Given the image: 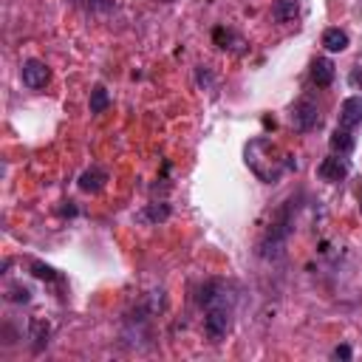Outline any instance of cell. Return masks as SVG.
<instances>
[{
  "instance_id": "1",
  "label": "cell",
  "mask_w": 362,
  "mask_h": 362,
  "mask_svg": "<svg viewBox=\"0 0 362 362\" xmlns=\"http://www.w3.org/2000/svg\"><path fill=\"white\" fill-rule=\"evenodd\" d=\"M201 306L207 308V315H204V331L212 343H221L224 337L229 334L232 328V297L229 292L224 289V283H207L201 289V295H199Z\"/></svg>"
},
{
  "instance_id": "2",
  "label": "cell",
  "mask_w": 362,
  "mask_h": 362,
  "mask_svg": "<svg viewBox=\"0 0 362 362\" xmlns=\"http://www.w3.org/2000/svg\"><path fill=\"white\" fill-rule=\"evenodd\" d=\"M244 156H247V167L263 184H275L280 179V173H283V167H286V161H283L286 156L278 159V148L272 144V139H267V136L252 139L244 148Z\"/></svg>"
},
{
  "instance_id": "3",
  "label": "cell",
  "mask_w": 362,
  "mask_h": 362,
  "mask_svg": "<svg viewBox=\"0 0 362 362\" xmlns=\"http://www.w3.org/2000/svg\"><path fill=\"white\" fill-rule=\"evenodd\" d=\"M289 235H292V201H286V204L278 210V215L272 218L267 235L260 238V247H258V249H260V258H267V260L280 258L283 249H286Z\"/></svg>"
},
{
  "instance_id": "4",
  "label": "cell",
  "mask_w": 362,
  "mask_h": 362,
  "mask_svg": "<svg viewBox=\"0 0 362 362\" xmlns=\"http://www.w3.org/2000/svg\"><path fill=\"white\" fill-rule=\"evenodd\" d=\"M289 122H292V128L300 131V133L315 131L320 125V108H317V102L315 100H300L292 108V113H289Z\"/></svg>"
},
{
  "instance_id": "5",
  "label": "cell",
  "mask_w": 362,
  "mask_h": 362,
  "mask_svg": "<svg viewBox=\"0 0 362 362\" xmlns=\"http://www.w3.org/2000/svg\"><path fill=\"white\" fill-rule=\"evenodd\" d=\"M20 77H23V85L26 88L43 91L48 85V80H52V71H48V65L43 60H26L20 68Z\"/></svg>"
},
{
  "instance_id": "6",
  "label": "cell",
  "mask_w": 362,
  "mask_h": 362,
  "mask_svg": "<svg viewBox=\"0 0 362 362\" xmlns=\"http://www.w3.org/2000/svg\"><path fill=\"white\" fill-rule=\"evenodd\" d=\"M348 173H351V164H348V159L346 156H328V159H323L320 161V167H317V176L323 179V181H328V184H337V181H346L348 179Z\"/></svg>"
},
{
  "instance_id": "7",
  "label": "cell",
  "mask_w": 362,
  "mask_h": 362,
  "mask_svg": "<svg viewBox=\"0 0 362 362\" xmlns=\"http://www.w3.org/2000/svg\"><path fill=\"white\" fill-rule=\"evenodd\" d=\"M357 125H362V96H348L340 105V128L354 131Z\"/></svg>"
},
{
  "instance_id": "8",
  "label": "cell",
  "mask_w": 362,
  "mask_h": 362,
  "mask_svg": "<svg viewBox=\"0 0 362 362\" xmlns=\"http://www.w3.org/2000/svg\"><path fill=\"white\" fill-rule=\"evenodd\" d=\"M80 190L82 192H100V190H105V184H108V170H102V167H91V170H85L82 176H80Z\"/></svg>"
},
{
  "instance_id": "9",
  "label": "cell",
  "mask_w": 362,
  "mask_h": 362,
  "mask_svg": "<svg viewBox=\"0 0 362 362\" xmlns=\"http://www.w3.org/2000/svg\"><path fill=\"white\" fill-rule=\"evenodd\" d=\"M311 80H315L317 88H328L334 82V63L328 57H317L311 63Z\"/></svg>"
},
{
  "instance_id": "10",
  "label": "cell",
  "mask_w": 362,
  "mask_h": 362,
  "mask_svg": "<svg viewBox=\"0 0 362 362\" xmlns=\"http://www.w3.org/2000/svg\"><path fill=\"white\" fill-rule=\"evenodd\" d=\"M328 148H331V153H337V156H348V153L354 150V136H351V131H348V128H337V131L331 133V139H328Z\"/></svg>"
},
{
  "instance_id": "11",
  "label": "cell",
  "mask_w": 362,
  "mask_h": 362,
  "mask_svg": "<svg viewBox=\"0 0 362 362\" xmlns=\"http://www.w3.org/2000/svg\"><path fill=\"white\" fill-rule=\"evenodd\" d=\"M272 14L278 23H292L300 14V0H275Z\"/></svg>"
},
{
  "instance_id": "12",
  "label": "cell",
  "mask_w": 362,
  "mask_h": 362,
  "mask_svg": "<svg viewBox=\"0 0 362 362\" xmlns=\"http://www.w3.org/2000/svg\"><path fill=\"white\" fill-rule=\"evenodd\" d=\"M323 45H326V52L340 54V52H346V48H348V34H346L343 29H326Z\"/></svg>"
},
{
  "instance_id": "13",
  "label": "cell",
  "mask_w": 362,
  "mask_h": 362,
  "mask_svg": "<svg viewBox=\"0 0 362 362\" xmlns=\"http://www.w3.org/2000/svg\"><path fill=\"white\" fill-rule=\"evenodd\" d=\"M170 218V204H148L142 212H139V221H148V224H161Z\"/></svg>"
},
{
  "instance_id": "14",
  "label": "cell",
  "mask_w": 362,
  "mask_h": 362,
  "mask_svg": "<svg viewBox=\"0 0 362 362\" xmlns=\"http://www.w3.org/2000/svg\"><path fill=\"white\" fill-rule=\"evenodd\" d=\"M29 331H32V340H34V351H40V348L48 343V334H52V326H48L43 317H32Z\"/></svg>"
},
{
  "instance_id": "15",
  "label": "cell",
  "mask_w": 362,
  "mask_h": 362,
  "mask_svg": "<svg viewBox=\"0 0 362 362\" xmlns=\"http://www.w3.org/2000/svg\"><path fill=\"white\" fill-rule=\"evenodd\" d=\"M111 108V93L105 91V85H93V91H91V113H105Z\"/></svg>"
},
{
  "instance_id": "16",
  "label": "cell",
  "mask_w": 362,
  "mask_h": 362,
  "mask_svg": "<svg viewBox=\"0 0 362 362\" xmlns=\"http://www.w3.org/2000/svg\"><path fill=\"white\" fill-rule=\"evenodd\" d=\"M6 300H12V303H29V300H32V292H29L26 286L14 283V286L6 289Z\"/></svg>"
},
{
  "instance_id": "17",
  "label": "cell",
  "mask_w": 362,
  "mask_h": 362,
  "mask_svg": "<svg viewBox=\"0 0 362 362\" xmlns=\"http://www.w3.org/2000/svg\"><path fill=\"white\" fill-rule=\"evenodd\" d=\"M32 272H34V278H40V280H57V272H54L52 267H43V263H32Z\"/></svg>"
},
{
  "instance_id": "18",
  "label": "cell",
  "mask_w": 362,
  "mask_h": 362,
  "mask_svg": "<svg viewBox=\"0 0 362 362\" xmlns=\"http://www.w3.org/2000/svg\"><path fill=\"white\" fill-rule=\"evenodd\" d=\"M354 354H351V348L348 346H337L334 348V359H351Z\"/></svg>"
},
{
  "instance_id": "19",
  "label": "cell",
  "mask_w": 362,
  "mask_h": 362,
  "mask_svg": "<svg viewBox=\"0 0 362 362\" xmlns=\"http://www.w3.org/2000/svg\"><path fill=\"white\" fill-rule=\"evenodd\" d=\"M351 85H354V88H362V65H357V68L351 71Z\"/></svg>"
},
{
  "instance_id": "20",
  "label": "cell",
  "mask_w": 362,
  "mask_h": 362,
  "mask_svg": "<svg viewBox=\"0 0 362 362\" xmlns=\"http://www.w3.org/2000/svg\"><path fill=\"white\" fill-rule=\"evenodd\" d=\"M199 82H201V85H204V82H207V85L212 82V80H210V71H204V68H199Z\"/></svg>"
},
{
  "instance_id": "21",
  "label": "cell",
  "mask_w": 362,
  "mask_h": 362,
  "mask_svg": "<svg viewBox=\"0 0 362 362\" xmlns=\"http://www.w3.org/2000/svg\"><path fill=\"white\" fill-rule=\"evenodd\" d=\"M60 212H63V215H77V207H63Z\"/></svg>"
},
{
  "instance_id": "22",
  "label": "cell",
  "mask_w": 362,
  "mask_h": 362,
  "mask_svg": "<svg viewBox=\"0 0 362 362\" xmlns=\"http://www.w3.org/2000/svg\"><path fill=\"white\" fill-rule=\"evenodd\" d=\"M167 3H170V0H167Z\"/></svg>"
}]
</instances>
